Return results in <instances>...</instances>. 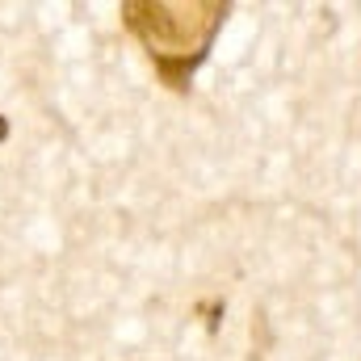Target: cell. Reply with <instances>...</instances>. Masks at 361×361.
Segmentation results:
<instances>
[{"mask_svg": "<svg viewBox=\"0 0 361 361\" xmlns=\"http://www.w3.org/2000/svg\"><path fill=\"white\" fill-rule=\"evenodd\" d=\"M4 135H8V122H4V118H0V139H4Z\"/></svg>", "mask_w": 361, "mask_h": 361, "instance_id": "obj_2", "label": "cell"}, {"mask_svg": "<svg viewBox=\"0 0 361 361\" xmlns=\"http://www.w3.org/2000/svg\"><path fill=\"white\" fill-rule=\"evenodd\" d=\"M122 13H126V25L152 51L160 76L173 89H185V76L206 59V47H210L214 30L223 25L227 4H219V0H210V4H152V0H130Z\"/></svg>", "mask_w": 361, "mask_h": 361, "instance_id": "obj_1", "label": "cell"}]
</instances>
